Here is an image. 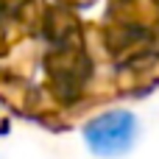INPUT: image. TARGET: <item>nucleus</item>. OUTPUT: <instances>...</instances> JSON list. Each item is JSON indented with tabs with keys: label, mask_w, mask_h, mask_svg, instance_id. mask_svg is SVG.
<instances>
[{
	"label": "nucleus",
	"mask_w": 159,
	"mask_h": 159,
	"mask_svg": "<svg viewBox=\"0 0 159 159\" xmlns=\"http://www.w3.org/2000/svg\"><path fill=\"white\" fill-rule=\"evenodd\" d=\"M140 117L131 109H106L84 120L81 126V143L84 148L98 159H123L129 157L140 140Z\"/></svg>",
	"instance_id": "obj_1"
}]
</instances>
